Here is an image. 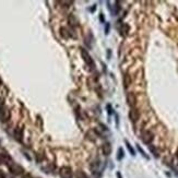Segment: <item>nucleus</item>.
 <instances>
[{
  "label": "nucleus",
  "instance_id": "1",
  "mask_svg": "<svg viewBox=\"0 0 178 178\" xmlns=\"http://www.w3.org/2000/svg\"><path fill=\"white\" fill-rule=\"evenodd\" d=\"M8 168H9V171H10L11 174L15 175V176L24 174V168L22 167L21 165L17 164V163H13V162L8 165Z\"/></svg>",
  "mask_w": 178,
  "mask_h": 178
},
{
  "label": "nucleus",
  "instance_id": "2",
  "mask_svg": "<svg viewBox=\"0 0 178 178\" xmlns=\"http://www.w3.org/2000/svg\"><path fill=\"white\" fill-rule=\"evenodd\" d=\"M59 175L61 178H72L73 177V171L69 166H62L59 168Z\"/></svg>",
  "mask_w": 178,
  "mask_h": 178
},
{
  "label": "nucleus",
  "instance_id": "3",
  "mask_svg": "<svg viewBox=\"0 0 178 178\" xmlns=\"http://www.w3.org/2000/svg\"><path fill=\"white\" fill-rule=\"evenodd\" d=\"M153 139H154V136H153V133H152L151 131L145 130L141 133V140L144 144L150 145L152 143V141H153Z\"/></svg>",
  "mask_w": 178,
  "mask_h": 178
},
{
  "label": "nucleus",
  "instance_id": "4",
  "mask_svg": "<svg viewBox=\"0 0 178 178\" xmlns=\"http://www.w3.org/2000/svg\"><path fill=\"white\" fill-rule=\"evenodd\" d=\"M81 56H82V58H83L84 62L89 66V67L91 68H94V61H93V58L91 57V55L89 54L86 51H84V49H81Z\"/></svg>",
  "mask_w": 178,
  "mask_h": 178
},
{
  "label": "nucleus",
  "instance_id": "5",
  "mask_svg": "<svg viewBox=\"0 0 178 178\" xmlns=\"http://www.w3.org/2000/svg\"><path fill=\"white\" fill-rule=\"evenodd\" d=\"M127 104L130 106L131 108H135L137 105V97L133 92H129L127 94Z\"/></svg>",
  "mask_w": 178,
  "mask_h": 178
},
{
  "label": "nucleus",
  "instance_id": "6",
  "mask_svg": "<svg viewBox=\"0 0 178 178\" xmlns=\"http://www.w3.org/2000/svg\"><path fill=\"white\" fill-rule=\"evenodd\" d=\"M129 118H130V120L135 124L137 121L139 120V118H140V113L137 108H131L130 111H129Z\"/></svg>",
  "mask_w": 178,
  "mask_h": 178
},
{
  "label": "nucleus",
  "instance_id": "7",
  "mask_svg": "<svg viewBox=\"0 0 178 178\" xmlns=\"http://www.w3.org/2000/svg\"><path fill=\"white\" fill-rule=\"evenodd\" d=\"M13 137L17 141L21 142L23 140V129L21 127H17L13 131Z\"/></svg>",
  "mask_w": 178,
  "mask_h": 178
},
{
  "label": "nucleus",
  "instance_id": "8",
  "mask_svg": "<svg viewBox=\"0 0 178 178\" xmlns=\"http://www.w3.org/2000/svg\"><path fill=\"white\" fill-rule=\"evenodd\" d=\"M10 118V111L8 108L4 107L0 111V119L1 121H8Z\"/></svg>",
  "mask_w": 178,
  "mask_h": 178
},
{
  "label": "nucleus",
  "instance_id": "9",
  "mask_svg": "<svg viewBox=\"0 0 178 178\" xmlns=\"http://www.w3.org/2000/svg\"><path fill=\"white\" fill-rule=\"evenodd\" d=\"M102 152H103V154L105 155V156H108V155L111 153V144L109 143V142H105V143H103V145H102Z\"/></svg>",
  "mask_w": 178,
  "mask_h": 178
},
{
  "label": "nucleus",
  "instance_id": "10",
  "mask_svg": "<svg viewBox=\"0 0 178 178\" xmlns=\"http://www.w3.org/2000/svg\"><path fill=\"white\" fill-rule=\"evenodd\" d=\"M60 36L62 37V38H64V40H68V38H70V32L67 30V27H60Z\"/></svg>",
  "mask_w": 178,
  "mask_h": 178
},
{
  "label": "nucleus",
  "instance_id": "11",
  "mask_svg": "<svg viewBox=\"0 0 178 178\" xmlns=\"http://www.w3.org/2000/svg\"><path fill=\"white\" fill-rule=\"evenodd\" d=\"M68 22H69V24H70V26H72V27L77 26L78 25V21L73 14H70V15H69V18H68Z\"/></svg>",
  "mask_w": 178,
  "mask_h": 178
},
{
  "label": "nucleus",
  "instance_id": "12",
  "mask_svg": "<svg viewBox=\"0 0 178 178\" xmlns=\"http://www.w3.org/2000/svg\"><path fill=\"white\" fill-rule=\"evenodd\" d=\"M131 84V77H130V74L129 73H126L124 75V85H125V87L127 89L129 85Z\"/></svg>",
  "mask_w": 178,
  "mask_h": 178
},
{
  "label": "nucleus",
  "instance_id": "13",
  "mask_svg": "<svg viewBox=\"0 0 178 178\" xmlns=\"http://www.w3.org/2000/svg\"><path fill=\"white\" fill-rule=\"evenodd\" d=\"M98 167H100V163H98V161L92 162L91 166H90V168H91L92 173H96V171H98Z\"/></svg>",
  "mask_w": 178,
  "mask_h": 178
},
{
  "label": "nucleus",
  "instance_id": "14",
  "mask_svg": "<svg viewBox=\"0 0 178 178\" xmlns=\"http://www.w3.org/2000/svg\"><path fill=\"white\" fill-rule=\"evenodd\" d=\"M128 32H129V26H128L127 24H122L120 27V34L122 36H126L128 34Z\"/></svg>",
  "mask_w": 178,
  "mask_h": 178
},
{
  "label": "nucleus",
  "instance_id": "15",
  "mask_svg": "<svg viewBox=\"0 0 178 178\" xmlns=\"http://www.w3.org/2000/svg\"><path fill=\"white\" fill-rule=\"evenodd\" d=\"M74 177L75 178H89V176H87L85 173H84L83 171H75V174H74Z\"/></svg>",
  "mask_w": 178,
  "mask_h": 178
},
{
  "label": "nucleus",
  "instance_id": "16",
  "mask_svg": "<svg viewBox=\"0 0 178 178\" xmlns=\"http://www.w3.org/2000/svg\"><path fill=\"white\" fill-rule=\"evenodd\" d=\"M125 156V152L122 150V148H119L118 149V152H117V160L118 161H121Z\"/></svg>",
  "mask_w": 178,
  "mask_h": 178
},
{
  "label": "nucleus",
  "instance_id": "17",
  "mask_svg": "<svg viewBox=\"0 0 178 178\" xmlns=\"http://www.w3.org/2000/svg\"><path fill=\"white\" fill-rule=\"evenodd\" d=\"M125 143H126V147H127V149H128V150H129V152H130V154H131V155H133V156H135V155H136V152H135V150H133V148L131 147L130 143H129V142H128L127 140L125 141Z\"/></svg>",
  "mask_w": 178,
  "mask_h": 178
},
{
  "label": "nucleus",
  "instance_id": "18",
  "mask_svg": "<svg viewBox=\"0 0 178 178\" xmlns=\"http://www.w3.org/2000/svg\"><path fill=\"white\" fill-rule=\"evenodd\" d=\"M137 149H138L139 150V152H140V153H141L142 154V156H143V157H145V158H149V156L147 154H145V152L143 151V149L141 148V147H140V145L139 144H137Z\"/></svg>",
  "mask_w": 178,
  "mask_h": 178
},
{
  "label": "nucleus",
  "instance_id": "19",
  "mask_svg": "<svg viewBox=\"0 0 178 178\" xmlns=\"http://www.w3.org/2000/svg\"><path fill=\"white\" fill-rule=\"evenodd\" d=\"M149 148H150V150H151V152H152V153H153V154H154V156H155V157H158V153H157V152H156V150H155V148H153V147H152L151 144L149 145Z\"/></svg>",
  "mask_w": 178,
  "mask_h": 178
},
{
  "label": "nucleus",
  "instance_id": "20",
  "mask_svg": "<svg viewBox=\"0 0 178 178\" xmlns=\"http://www.w3.org/2000/svg\"><path fill=\"white\" fill-rule=\"evenodd\" d=\"M109 31V23H106V27H105V34H108Z\"/></svg>",
  "mask_w": 178,
  "mask_h": 178
},
{
  "label": "nucleus",
  "instance_id": "21",
  "mask_svg": "<svg viewBox=\"0 0 178 178\" xmlns=\"http://www.w3.org/2000/svg\"><path fill=\"white\" fill-rule=\"evenodd\" d=\"M0 178H6V174H4V171L0 169Z\"/></svg>",
  "mask_w": 178,
  "mask_h": 178
},
{
  "label": "nucleus",
  "instance_id": "22",
  "mask_svg": "<svg viewBox=\"0 0 178 178\" xmlns=\"http://www.w3.org/2000/svg\"><path fill=\"white\" fill-rule=\"evenodd\" d=\"M24 178H32V176H31V175H24Z\"/></svg>",
  "mask_w": 178,
  "mask_h": 178
},
{
  "label": "nucleus",
  "instance_id": "23",
  "mask_svg": "<svg viewBox=\"0 0 178 178\" xmlns=\"http://www.w3.org/2000/svg\"><path fill=\"white\" fill-rule=\"evenodd\" d=\"M100 19H101V21H103V22H104V15H103V14H101V17H100Z\"/></svg>",
  "mask_w": 178,
  "mask_h": 178
},
{
  "label": "nucleus",
  "instance_id": "24",
  "mask_svg": "<svg viewBox=\"0 0 178 178\" xmlns=\"http://www.w3.org/2000/svg\"><path fill=\"white\" fill-rule=\"evenodd\" d=\"M117 178H122V177H121V174L119 173V171L117 173Z\"/></svg>",
  "mask_w": 178,
  "mask_h": 178
},
{
  "label": "nucleus",
  "instance_id": "25",
  "mask_svg": "<svg viewBox=\"0 0 178 178\" xmlns=\"http://www.w3.org/2000/svg\"><path fill=\"white\" fill-rule=\"evenodd\" d=\"M176 156H177V158H178V149H177V151H176Z\"/></svg>",
  "mask_w": 178,
  "mask_h": 178
}]
</instances>
